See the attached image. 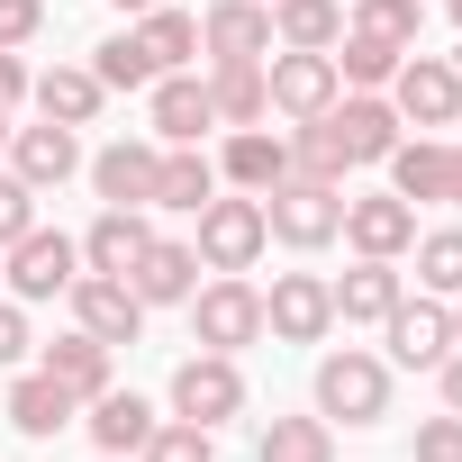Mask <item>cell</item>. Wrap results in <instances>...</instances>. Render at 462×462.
<instances>
[{
	"instance_id": "1",
	"label": "cell",
	"mask_w": 462,
	"mask_h": 462,
	"mask_svg": "<svg viewBox=\"0 0 462 462\" xmlns=\"http://www.w3.org/2000/svg\"><path fill=\"white\" fill-rule=\"evenodd\" d=\"M181 309H190V345H199V354H245V345L263 336V291H254L245 273H217V282L190 291Z\"/></svg>"
},
{
	"instance_id": "2",
	"label": "cell",
	"mask_w": 462,
	"mask_h": 462,
	"mask_svg": "<svg viewBox=\"0 0 462 462\" xmlns=\"http://www.w3.org/2000/svg\"><path fill=\"white\" fill-rule=\"evenodd\" d=\"M263 226H273L291 254H318V245H336V226H345V190H336V181L291 172V181H273V190H263Z\"/></svg>"
},
{
	"instance_id": "3",
	"label": "cell",
	"mask_w": 462,
	"mask_h": 462,
	"mask_svg": "<svg viewBox=\"0 0 462 462\" xmlns=\"http://www.w3.org/2000/svg\"><path fill=\"white\" fill-rule=\"evenodd\" d=\"M318 417L336 426H381L390 417V363L381 354H363V345H345V354H327L318 363Z\"/></svg>"
},
{
	"instance_id": "4",
	"label": "cell",
	"mask_w": 462,
	"mask_h": 462,
	"mask_svg": "<svg viewBox=\"0 0 462 462\" xmlns=\"http://www.w3.org/2000/svg\"><path fill=\"white\" fill-rule=\"evenodd\" d=\"M390 109H399V127H453L462 118V64L453 55H399Z\"/></svg>"
},
{
	"instance_id": "5",
	"label": "cell",
	"mask_w": 462,
	"mask_h": 462,
	"mask_svg": "<svg viewBox=\"0 0 462 462\" xmlns=\"http://www.w3.org/2000/svg\"><path fill=\"white\" fill-rule=\"evenodd\" d=\"M172 417H190V426L245 417V372H236V354H190V363L172 372Z\"/></svg>"
},
{
	"instance_id": "6",
	"label": "cell",
	"mask_w": 462,
	"mask_h": 462,
	"mask_svg": "<svg viewBox=\"0 0 462 462\" xmlns=\"http://www.w3.org/2000/svg\"><path fill=\"white\" fill-rule=\"evenodd\" d=\"M263 245H273L263 199H208L199 208V273H245Z\"/></svg>"
},
{
	"instance_id": "7",
	"label": "cell",
	"mask_w": 462,
	"mask_h": 462,
	"mask_svg": "<svg viewBox=\"0 0 462 462\" xmlns=\"http://www.w3.org/2000/svg\"><path fill=\"white\" fill-rule=\"evenodd\" d=\"M263 91H273V109H282V118H327L345 82H336V55L282 46V55H263Z\"/></svg>"
},
{
	"instance_id": "8",
	"label": "cell",
	"mask_w": 462,
	"mask_h": 462,
	"mask_svg": "<svg viewBox=\"0 0 462 462\" xmlns=\"http://www.w3.org/2000/svg\"><path fill=\"white\" fill-rule=\"evenodd\" d=\"M327 327H336V291L318 273H282L263 300V336L273 345H327Z\"/></svg>"
},
{
	"instance_id": "9",
	"label": "cell",
	"mask_w": 462,
	"mask_h": 462,
	"mask_svg": "<svg viewBox=\"0 0 462 462\" xmlns=\"http://www.w3.org/2000/svg\"><path fill=\"white\" fill-rule=\"evenodd\" d=\"M10 254V300H55L82 282V245L73 236H46V226H28L19 245H0Z\"/></svg>"
},
{
	"instance_id": "10",
	"label": "cell",
	"mask_w": 462,
	"mask_h": 462,
	"mask_svg": "<svg viewBox=\"0 0 462 462\" xmlns=\"http://www.w3.org/2000/svg\"><path fill=\"white\" fill-rule=\"evenodd\" d=\"M64 300H73V327H82V336H100L109 354L145 336V300H136L127 282H109V273H82V282H73Z\"/></svg>"
},
{
	"instance_id": "11",
	"label": "cell",
	"mask_w": 462,
	"mask_h": 462,
	"mask_svg": "<svg viewBox=\"0 0 462 462\" xmlns=\"http://www.w3.org/2000/svg\"><path fill=\"white\" fill-rule=\"evenodd\" d=\"M381 336H390V363H408V372H435L444 354H453V309L426 291V300H399L390 318H381Z\"/></svg>"
},
{
	"instance_id": "12",
	"label": "cell",
	"mask_w": 462,
	"mask_h": 462,
	"mask_svg": "<svg viewBox=\"0 0 462 462\" xmlns=\"http://www.w3.org/2000/svg\"><path fill=\"white\" fill-rule=\"evenodd\" d=\"M336 236L354 245V254H381V263H399L408 245H417V208L399 199V190H372V199H345V226Z\"/></svg>"
},
{
	"instance_id": "13",
	"label": "cell",
	"mask_w": 462,
	"mask_h": 462,
	"mask_svg": "<svg viewBox=\"0 0 462 462\" xmlns=\"http://www.w3.org/2000/svg\"><path fill=\"white\" fill-rule=\"evenodd\" d=\"M199 46L217 64H263L273 55V0H217V10L199 19Z\"/></svg>"
},
{
	"instance_id": "14",
	"label": "cell",
	"mask_w": 462,
	"mask_h": 462,
	"mask_svg": "<svg viewBox=\"0 0 462 462\" xmlns=\"http://www.w3.org/2000/svg\"><path fill=\"white\" fill-rule=\"evenodd\" d=\"M10 172L28 181V190H55V181H73L82 172V136L73 127H10Z\"/></svg>"
},
{
	"instance_id": "15",
	"label": "cell",
	"mask_w": 462,
	"mask_h": 462,
	"mask_svg": "<svg viewBox=\"0 0 462 462\" xmlns=\"http://www.w3.org/2000/svg\"><path fill=\"white\" fill-rule=\"evenodd\" d=\"M154 163H163V145L118 136V145H100V154H91V181H100V199H109V208H145V199H154Z\"/></svg>"
},
{
	"instance_id": "16",
	"label": "cell",
	"mask_w": 462,
	"mask_h": 462,
	"mask_svg": "<svg viewBox=\"0 0 462 462\" xmlns=\"http://www.w3.org/2000/svg\"><path fill=\"white\" fill-rule=\"evenodd\" d=\"M127 291H136L145 309H181V300L199 291V245H172V236H154V245L136 254V273H127Z\"/></svg>"
},
{
	"instance_id": "17",
	"label": "cell",
	"mask_w": 462,
	"mask_h": 462,
	"mask_svg": "<svg viewBox=\"0 0 462 462\" xmlns=\"http://www.w3.org/2000/svg\"><path fill=\"white\" fill-rule=\"evenodd\" d=\"M145 245H154L145 208H100V217H91V236H82V273H109V282H127Z\"/></svg>"
},
{
	"instance_id": "18",
	"label": "cell",
	"mask_w": 462,
	"mask_h": 462,
	"mask_svg": "<svg viewBox=\"0 0 462 462\" xmlns=\"http://www.w3.org/2000/svg\"><path fill=\"white\" fill-rule=\"evenodd\" d=\"M208 127H217L208 82H190V73H154V145H199Z\"/></svg>"
},
{
	"instance_id": "19",
	"label": "cell",
	"mask_w": 462,
	"mask_h": 462,
	"mask_svg": "<svg viewBox=\"0 0 462 462\" xmlns=\"http://www.w3.org/2000/svg\"><path fill=\"white\" fill-rule=\"evenodd\" d=\"M327 127L345 136V154H354V163H381V154L399 145V109H390L381 91H354V100H336V109H327Z\"/></svg>"
},
{
	"instance_id": "20",
	"label": "cell",
	"mask_w": 462,
	"mask_h": 462,
	"mask_svg": "<svg viewBox=\"0 0 462 462\" xmlns=\"http://www.w3.org/2000/svg\"><path fill=\"white\" fill-rule=\"evenodd\" d=\"M217 199V163L199 154V145H163V163H154V199L145 208H181V217H199Z\"/></svg>"
},
{
	"instance_id": "21",
	"label": "cell",
	"mask_w": 462,
	"mask_h": 462,
	"mask_svg": "<svg viewBox=\"0 0 462 462\" xmlns=\"http://www.w3.org/2000/svg\"><path fill=\"white\" fill-rule=\"evenodd\" d=\"M327 291H336V318H345V327H381V318L408 300V291H399V263H381V254H363V263H354L345 282H327Z\"/></svg>"
},
{
	"instance_id": "22",
	"label": "cell",
	"mask_w": 462,
	"mask_h": 462,
	"mask_svg": "<svg viewBox=\"0 0 462 462\" xmlns=\"http://www.w3.org/2000/svg\"><path fill=\"white\" fill-rule=\"evenodd\" d=\"M217 172L236 181V190H273V181H291V145L282 136H263V127H226V154H217Z\"/></svg>"
},
{
	"instance_id": "23",
	"label": "cell",
	"mask_w": 462,
	"mask_h": 462,
	"mask_svg": "<svg viewBox=\"0 0 462 462\" xmlns=\"http://www.w3.org/2000/svg\"><path fill=\"white\" fill-rule=\"evenodd\" d=\"M28 100H37L55 127H91L109 91H100V73H91V64H55V73H37V82H28Z\"/></svg>"
},
{
	"instance_id": "24",
	"label": "cell",
	"mask_w": 462,
	"mask_h": 462,
	"mask_svg": "<svg viewBox=\"0 0 462 462\" xmlns=\"http://www.w3.org/2000/svg\"><path fill=\"white\" fill-rule=\"evenodd\" d=\"M82 408H91L82 426H91V444H100V453H145V435L163 426L136 390H100V399H82Z\"/></svg>"
},
{
	"instance_id": "25",
	"label": "cell",
	"mask_w": 462,
	"mask_h": 462,
	"mask_svg": "<svg viewBox=\"0 0 462 462\" xmlns=\"http://www.w3.org/2000/svg\"><path fill=\"white\" fill-rule=\"evenodd\" d=\"M381 163H390V190H399V199L417 208V199H444V172H453V145H435V136H399V145H390Z\"/></svg>"
},
{
	"instance_id": "26",
	"label": "cell",
	"mask_w": 462,
	"mask_h": 462,
	"mask_svg": "<svg viewBox=\"0 0 462 462\" xmlns=\"http://www.w3.org/2000/svg\"><path fill=\"white\" fill-rule=\"evenodd\" d=\"M73 408H82V399H73L55 372H19V381H10V426H19V435H64Z\"/></svg>"
},
{
	"instance_id": "27",
	"label": "cell",
	"mask_w": 462,
	"mask_h": 462,
	"mask_svg": "<svg viewBox=\"0 0 462 462\" xmlns=\"http://www.w3.org/2000/svg\"><path fill=\"white\" fill-rule=\"evenodd\" d=\"M208 109H217V127H263V118H273L263 64H217V73H208Z\"/></svg>"
},
{
	"instance_id": "28",
	"label": "cell",
	"mask_w": 462,
	"mask_h": 462,
	"mask_svg": "<svg viewBox=\"0 0 462 462\" xmlns=\"http://www.w3.org/2000/svg\"><path fill=\"white\" fill-rule=\"evenodd\" d=\"M37 372H55L73 399H100V390H109V345L73 327V336H55V345H46V363H37Z\"/></svg>"
},
{
	"instance_id": "29",
	"label": "cell",
	"mask_w": 462,
	"mask_h": 462,
	"mask_svg": "<svg viewBox=\"0 0 462 462\" xmlns=\"http://www.w3.org/2000/svg\"><path fill=\"white\" fill-rule=\"evenodd\" d=\"M273 37H282V46L327 55V46L345 37V0H273Z\"/></svg>"
},
{
	"instance_id": "30",
	"label": "cell",
	"mask_w": 462,
	"mask_h": 462,
	"mask_svg": "<svg viewBox=\"0 0 462 462\" xmlns=\"http://www.w3.org/2000/svg\"><path fill=\"white\" fill-rule=\"evenodd\" d=\"M254 462H336V426L327 417H273Z\"/></svg>"
},
{
	"instance_id": "31",
	"label": "cell",
	"mask_w": 462,
	"mask_h": 462,
	"mask_svg": "<svg viewBox=\"0 0 462 462\" xmlns=\"http://www.w3.org/2000/svg\"><path fill=\"white\" fill-rule=\"evenodd\" d=\"M327 55H336V82H354V91H390V73H399V46H381V37H354V28H345Z\"/></svg>"
},
{
	"instance_id": "32",
	"label": "cell",
	"mask_w": 462,
	"mask_h": 462,
	"mask_svg": "<svg viewBox=\"0 0 462 462\" xmlns=\"http://www.w3.org/2000/svg\"><path fill=\"white\" fill-rule=\"evenodd\" d=\"M136 46L154 55V73H181V64L199 55V19H181V10H145V28H136Z\"/></svg>"
},
{
	"instance_id": "33",
	"label": "cell",
	"mask_w": 462,
	"mask_h": 462,
	"mask_svg": "<svg viewBox=\"0 0 462 462\" xmlns=\"http://www.w3.org/2000/svg\"><path fill=\"white\" fill-rule=\"evenodd\" d=\"M291 172H309V181H336V190H345L354 154H345V136H336L327 118H300V145H291Z\"/></svg>"
},
{
	"instance_id": "34",
	"label": "cell",
	"mask_w": 462,
	"mask_h": 462,
	"mask_svg": "<svg viewBox=\"0 0 462 462\" xmlns=\"http://www.w3.org/2000/svg\"><path fill=\"white\" fill-rule=\"evenodd\" d=\"M417 19H426V0H354V37H381V46H417Z\"/></svg>"
},
{
	"instance_id": "35",
	"label": "cell",
	"mask_w": 462,
	"mask_h": 462,
	"mask_svg": "<svg viewBox=\"0 0 462 462\" xmlns=\"http://www.w3.org/2000/svg\"><path fill=\"white\" fill-rule=\"evenodd\" d=\"M417 282H426L435 300L462 291V226H435V236H417Z\"/></svg>"
},
{
	"instance_id": "36",
	"label": "cell",
	"mask_w": 462,
	"mask_h": 462,
	"mask_svg": "<svg viewBox=\"0 0 462 462\" xmlns=\"http://www.w3.org/2000/svg\"><path fill=\"white\" fill-rule=\"evenodd\" d=\"M91 55H100V64H91L100 91H154V55H145L136 37H109V46H91Z\"/></svg>"
},
{
	"instance_id": "37",
	"label": "cell",
	"mask_w": 462,
	"mask_h": 462,
	"mask_svg": "<svg viewBox=\"0 0 462 462\" xmlns=\"http://www.w3.org/2000/svg\"><path fill=\"white\" fill-rule=\"evenodd\" d=\"M145 462H217V444H208V426L172 417V426H154V435H145Z\"/></svg>"
},
{
	"instance_id": "38",
	"label": "cell",
	"mask_w": 462,
	"mask_h": 462,
	"mask_svg": "<svg viewBox=\"0 0 462 462\" xmlns=\"http://www.w3.org/2000/svg\"><path fill=\"white\" fill-rule=\"evenodd\" d=\"M28 226H37V190H28L19 172H0V245H19Z\"/></svg>"
},
{
	"instance_id": "39",
	"label": "cell",
	"mask_w": 462,
	"mask_h": 462,
	"mask_svg": "<svg viewBox=\"0 0 462 462\" xmlns=\"http://www.w3.org/2000/svg\"><path fill=\"white\" fill-rule=\"evenodd\" d=\"M408 462H462V417L444 408V417H426L417 426V444H408Z\"/></svg>"
},
{
	"instance_id": "40",
	"label": "cell",
	"mask_w": 462,
	"mask_h": 462,
	"mask_svg": "<svg viewBox=\"0 0 462 462\" xmlns=\"http://www.w3.org/2000/svg\"><path fill=\"white\" fill-rule=\"evenodd\" d=\"M37 28H46V0H0V46H10V55H19Z\"/></svg>"
},
{
	"instance_id": "41",
	"label": "cell",
	"mask_w": 462,
	"mask_h": 462,
	"mask_svg": "<svg viewBox=\"0 0 462 462\" xmlns=\"http://www.w3.org/2000/svg\"><path fill=\"white\" fill-rule=\"evenodd\" d=\"M19 354H28V309L0 300V363H19Z\"/></svg>"
},
{
	"instance_id": "42",
	"label": "cell",
	"mask_w": 462,
	"mask_h": 462,
	"mask_svg": "<svg viewBox=\"0 0 462 462\" xmlns=\"http://www.w3.org/2000/svg\"><path fill=\"white\" fill-rule=\"evenodd\" d=\"M19 100H28V64H19V55H10V46H0V118H10V109H19Z\"/></svg>"
},
{
	"instance_id": "43",
	"label": "cell",
	"mask_w": 462,
	"mask_h": 462,
	"mask_svg": "<svg viewBox=\"0 0 462 462\" xmlns=\"http://www.w3.org/2000/svg\"><path fill=\"white\" fill-rule=\"evenodd\" d=\"M435 372H444V408H453V417H462V354H444V363H435Z\"/></svg>"
},
{
	"instance_id": "44",
	"label": "cell",
	"mask_w": 462,
	"mask_h": 462,
	"mask_svg": "<svg viewBox=\"0 0 462 462\" xmlns=\"http://www.w3.org/2000/svg\"><path fill=\"white\" fill-rule=\"evenodd\" d=\"M444 199L462 208V145H453V172H444Z\"/></svg>"
},
{
	"instance_id": "45",
	"label": "cell",
	"mask_w": 462,
	"mask_h": 462,
	"mask_svg": "<svg viewBox=\"0 0 462 462\" xmlns=\"http://www.w3.org/2000/svg\"><path fill=\"white\" fill-rule=\"evenodd\" d=\"M109 10H136V19H145V10H163V0H109Z\"/></svg>"
},
{
	"instance_id": "46",
	"label": "cell",
	"mask_w": 462,
	"mask_h": 462,
	"mask_svg": "<svg viewBox=\"0 0 462 462\" xmlns=\"http://www.w3.org/2000/svg\"><path fill=\"white\" fill-rule=\"evenodd\" d=\"M453 345H462V291H453Z\"/></svg>"
},
{
	"instance_id": "47",
	"label": "cell",
	"mask_w": 462,
	"mask_h": 462,
	"mask_svg": "<svg viewBox=\"0 0 462 462\" xmlns=\"http://www.w3.org/2000/svg\"><path fill=\"white\" fill-rule=\"evenodd\" d=\"M0 145H10V118H0Z\"/></svg>"
},
{
	"instance_id": "48",
	"label": "cell",
	"mask_w": 462,
	"mask_h": 462,
	"mask_svg": "<svg viewBox=\"0 0 462 462\" xmlns=\"http://www.w3.org/2000/svg\"><path fill=\"white\" fill-rule=\"evenodd\" d=\"M453 28H462V0H453Z\"/></svg>"
},
{
	"instance_id": "49",
	"label": "cell",
	"mask_w": 462,
	"mask_h": 462,
	"mask_svg": "<svg viewBox=\"0 0 462 462\" xmlns=\"http://www.w3.org/2000/svg\"><path fill=\"white\" fill-rule=\"evenodd\" d=\"M109 462H127V453H109Z\"/></svg>"
}]
</instances>
